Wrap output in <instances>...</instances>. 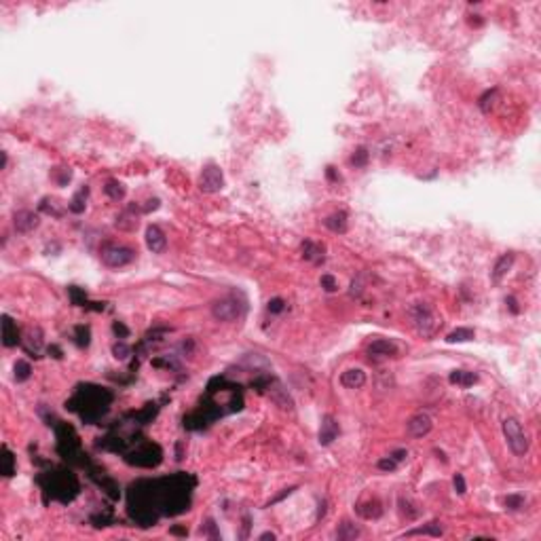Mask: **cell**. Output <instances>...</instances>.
Segmentation results:
<instances>
[{"instance_id": "20", "label": "cell", "mask_w": 541, "mask_h": 541, "mask_svg": "<svg viewBox=\"0 0 541 541\" xmlns=\"http://www.w3.org/2000/svg\"><path fill=\"white\" fill-rule=\"evenodd\" d=\"M104 193H106L110 199L118 201V199L125 197V186L121 184V182H116V180H108L106 186H104Z\"/></svg>"}, {"instance_id": "41", "label": "cell", "mask_w": 541, "mask_h": 541, "mask_svg": "<svg viewBox=\"0 0 541 541\" xmlns=\"http://www.w3.org/2000/svg\"><path fill=\"white\" fill-rule=\"evenodd\" d=\"M7 167V152H3V169Z\"/></svg>"}, {"instance_id": "35", "label": "cell", "mask_w": 541, "mask_h": 541, "mask_svg": "<svg viewBox=\"0 0 541 541\" xmlns=\"http://www.w3.org/2000/svg\"><path fill=\"white\" fill-rule=\"evenodd\" d=\"M112 330H114V334H116V336H121V338H127V336H129V330H127V326H125V324H121V322H114Z\"/></svg>"}, {"instance_id": "6", "label": "cell", "mask_w": 541, "mask_h": 541, "mask_svg": "<svg viewBox=\"0 0 541 541\" xmlns=\"http://www.w3.org/2000/svg\"><path fill=\"white\" fill-rule=\"evenodd\" d=\"M41 218L38 214L30 212V209H19V212L13 214V226L17 233H32L34 229H38Z\"/></svg>"}, {"instance_id": "25", "label": "cell", "mask_w": 541, "mask_h": 541, "mask_svg": "<svg viewBox=\"0 0 541 541\" xmlns=\"http://www.w3.org/2000/svg\"><path fill=\"white\" fill-rule=\"evenodd\" d=\"M406 535H408V537H412V535H433V537H440V535H442V527L438 525V522H431V525H427V527L408 531Z\"/></svg>"}, {"instance_id": "3", "label": "cell", "mask_w": 541, "mask_h": 541, "mask_svg": "<svg viewBox=\"0 0 541 541\" xmlns=\"http://www.w3.org/2000/svg\"><path fill=\"white\" fill-rule=\"evenodd\" d=\"M412 317H414V328H416V332L421 334V336H425V338L435 336V334H438V330L442 328V319H440L438 315H435V313H433L429 307H425V305L416 307V309L412 311Z\"/></svg>"}, {"instance_id": "30", "label": "cell", "mask_w": 541, "mask_h": 541, "mask_svg": "<svg viewBox=\"0 0 541 541\" xmlns=\"http://www.w3.org/2000/svg\"><path fill=\"white\" fill-rule=\"evenodd\" d=\"M319 286H322L326 292H336V290H338V282H336V277H334V275H322Z\"/></svg>"}, {"instance_id": "36", "label": "cell", "mask_w": 541, "mask_h": 541, "mask_svg": "<svg viewBox=\"0 0 541 541\" xmlns=\"http://www.w3.org/2000/svg\"><path fill=\"white\" fill-rule=\"evenodd\" d=\"M362 292H364V284H362V277H357L351 282V296H359Z\"/></svg>"}, {"instance_id": "9", "label": "cell", "mask_w": 541, "mask_h": 541, "mask_svg": "<svg viewBox=\"0 0 541 541\" xmlns=\"http://www.w3.org/2000/svg\"><path fill=\"white\" fill-rule=\"evenodd\" d=\"M338 423L332 414H326L324 421H322V427H319V444L322 446H330L336 438H338Z\"/></svg>"}, {"instance_id": "19", "label": "cell", "mask_w": 541, "mask_h": 541, "mask_svg": "<svg viewBox=\"0 0 541 541\" xmlns=\"http://www.w3.org/2000/svg\"><path fill=\"white\" fill-rule=\"evenodd\" d=\"M362 535V531L353 525V522H349V520H345L343 525L336 529V539H355V537H359Z\"/></svg>"}, {"instance_id": "21", "label": "cell", "mask_w": 541, "mask_h": 541, "mask_svg": "<svg viewBox=\"0 0 541 541\" xmlns=\"http://www.w3.org/2000/svg\"><path fill=\"white\" fill-rule=\"evenodd\" d=\"M15 380L17 383H24V380H28L30 376H32V366H30V362H26V359H19V362H15Z\"/></svg>"}, {"instance_id": "22", "label": "cell", "mask_w": 541, "mask_h": 541, "mask_svg": "<svg viewBox=\"0 0 541 541\" xmlns=\"http://www.w3.org/2000/svg\"><path fill=\"white\" fill-rule=\"evenodd\" d=\"M357 512H359L364 518H368V520H370V518H378V516L383 514V510H380V503H378L376 499H374V501H368L366 505H359V508H357Z\"/></svg>"}, {"instance_id": "23", "label": "cell", "mask_w": 541, "mask_h": 541, "mask_svg": "<svg viewBox=\"0 0 541 541\" xmlns=\"http://www.w3.org/2000/svg\"><path fill=\"white\" fill-rule=\"evenodd\" d=\"M13 474H15V457L7 446H3V476L11 478Z\"/></svg>"}, {"instance_id": "27", "label": "cell", "mask_w": 541, "mask_h": 541, "mask_svg": "<svg viewBox=\"0 0 541 541\" xmlns=\"http://www.w3.org/2000/svg\"><path fill=\"white\" fill-rule=\"evenodd\" d=\"M368 159H370L368 150H366L364 146H359V148L353 150V154H351V165H355V167H364L366 163H368Z\"/></svg>"}, {"instance_id": "11", "label": "cell", "mask_w": 541, "mask_h": 541, "mask_svg": "<svg viewBox=\"0 0 541 541\" xmlns=\"http://www.w3.org/2000/svg\"><path fill=\"white\" fill-rule=\"evenodd\" d=\"M340 385L345 389H359L366 385V372L362 368H349L340 374Z\"/></svg>"}, {"instance_id": "32", "label": "cell", "mask_w": 541, "mask_h": 541, "mask_svg": "<svg viewBox=\"0 0 541 541\" xmlns=\"http://www.w3.org/2000/svg\"><path fill=\"white\" fill-rule=\"evenodd\" d=\"M267 309H269V313L277 315V313H282V311L286 309V300H284V298H273V300H269Z\"/></svg>"}, {"instance_id": "14", "label": "cell", "mask_w": 541, "mask_h": 541, "mask_svg": "<svg viewBox=\"0 0 541 541\" xmlns=\"http://www.w3.org/2000/svg\"><path fill=\"white\" fill-rule=\"evenodd\" d=\"M448 380L452 385H459V387H472L474 383H478V374L469 372V370H455V372H450Z\"/></svg>"}, {"instance_id": "10", "label": "cell", "mask_w": 541, "mask_h": 541, "mask_svg": "<svg viewBox=\"0 0 541 541\" xmlns=\"http://www.w3.org/2000/svg\"><path fill=\"white\" fill-rule=\"evenodd\" d=\"M368 353L374 357H395L397 347H395V343H391L387 338H376L368 345Z\"/></svg>"}, {"instance_id": "24", "label": "cell", "mask_w": 541, "mask_h": 541, "mask_svg": "<svg viewBox=\"0 0 541 541\" xmlns=\"http://www.w3.org/2000/svg\"><path fill=\"white\" fill-rule=\"evenodd\" d=\"M497 95H499L497 89H488V91H484V95H480V99H478L480 110H482V112H488V110H491V108L495 106Z\"/></svg>"}, {"instance_id": "5", "label": "cell", "mask_w": 541, "mask_h": 541, "mask_svg": "<svg viewBox=\"0 0 541 541\" xmlns=\"http://www.w3.org/2000/svg\"><path fill=\"white\" fill-rule=\"evenodd\" d=\"M135 260V252L125 246H108L102 250V263L110 267V269H121L127 267L129 263Z\"/></svg>"}, {"instance_id": "38", "label": "cell", "mask_w": 541, "mask_h": 541, "mask_svg": "<svg viewBox=\"0 0 541 541\" xmlns=\"http://www.w3.org/2000/svg\"><path fill=\"white\" fill-rule=\"evenodd\" d=\"M505 303L510 305V311L512 313H520V307H518V300L514 298V296H508V298H505Z\"/></svg>"}, {"instance_id": "40", "label": "cell", "mask_w": 541, "mask_h": 541, "mask_svg": "<svg viewBox=\"0 0 541 541\" xmlns=\"http://www.w3.org/2000/svg\"><path fill=\"white\" fill-rule=\"evenodd\" d=\"M258 539H260V541H267V539H271V541H273V539H277V535H275V533H271V531H267V533H263V535H260Z\"/></svg>"}, {"instance_id": "39", "label": "cell", "mask_w": 541, "mask_h": 541, "mask_svg": "<svg viewBox=\"0 0 541 541\" xmlns=\"http://www.w3.org/2000/svg\"><path fill=\"white\" fill-rule=\"evenodd\" d=\"M326 176H328V180H330V182L338 180V176H336V171H334V167H332V165H330V167L326 169Z\"/></svg>"}, {"instance_id": "13", "label": "cell", "mask_w": 541, "mask_h": 541, "mask_svg": "<svg viewBox=\"0 0 541 541\" xmlns=\"http://www.w3.org/2000/svg\"><path fill=\"white\" fill-rule=\"evenodd\" d=\"M512 265H514V254H503L493 267V282H501V279L510 273Z\"/></svg>"}, {"instance_id": "31", "label": "cell", "mask_w": 541, "mask_h": 541, "mask_svg": "<svg viewBox=\"0 0 541 541\" xmlns=\"http://www.w3.org/2000/svg\"><path fill=\"white\" fill-rule=\"evenodd\" d=\"M76 334H78V338H76V345L78 347H87V345H89V328H87V326H78L76 328Z\"/></svg>"}, {"instance_id": "37", "label": "cell", "mask_w": 541, "mask_h": 541, "mask_svg": "<svg viewBox=\"0 0 541 541\" xmlns=\"http://www.w3.org/2000/svg\"><path fill=\"white\" fill-rule=\"evenodd\" d=\"M389 457H391V459H393L395 463H402V461H404V459L408 457V452H406L404 448H399V450H393V452H391Z\"/></svg>"}, {"instance_id": "28", "label": "cell", "mask_w": 541, "mask_h": 541, "mask_svg": "<svg viewBox=\"0 0 541 541\" xmlns=\"http://www.w3.org/2000/svg\"><path fill=\"white\" fill-rule=\"evenodd\" d=\"M503 503H505V508H508V510H514L516 512V510L525 508V497H522V495H508V497L503 499Z\"/></svg>"}, {"instance_id": "17", "label": "cell", "mask_w": 541, "mask_h": 541, "mask_svg": "<svg viewBox=\"0 0 541 541\" xmlns=\"http://www.w3.org/2000/svg\"><path fill=\"white\" fill-rule=\"evenodd\" d=\"M87 195H89V188L83 186V188L78 190V193L72 197V201L68 203V209H70V212H72V214H83V212H85V205H87V203H85V201H87Z\"/></svg>"}, {"instance_id": "4", "label": "cell", "mask_w": 541, "mask_h": 541, "mask_svg": "<svg viewBox=\"0 0 541 541\" xmlns=\"http://www.w3.org/2000/svg\"><path fill=\"white\" fill-rule=\"evenodd\" d=\"M199 190L205 195H214V193H220L224 188V176H222V169L214 163H207L201 173H199Z\"/></svg>"}, {"instance_id": "7", "label": "cell", "mask_w": 541, "mask_h": 541, "mask_svg": "<svg viewBox=\"0 0 541 541\" xmlns=\"http://www.w3.org/2000/svg\"><path fill=\"white\" fill-rule=\"evenodd\" d=\"M431 427H433L431 418L423 412L410 416L408 423H406V431H408V435H412V438H423V435H427L431 431Z\"/></svg>"}, {"instance_id": "29", "label": "cell", "mask_w": 541, "mask_h": 541, "mask_svg": "<svg viewBox=\"0 0 541 541\" xmlns=\"http://www.w3.org/2000/svg\"><path fill=\"white\" fill-rule=\"evenodd\" d=\"M129 353H131V349H129V345H127V343L118 340V343H114V345H112V355H114L116 359H127V357H129Z\"/></svg>"}, {"instance_id": "2", "label": "cell", "mask_w": 541, "mask_h": 541, "mask_svg": "<svg viewBox=\"0 0 541 541\" xmlns=\"http://www.w3.org/2000/svg\"><path fill=\"white\" fill-rule=\"evenodd\" d=\"M246 313V303L239 300L237 296H222V298L214 300L212 305V315L216 322L229 324V322H237L243 317Z\"/></svg>"}, {"instance_id": "33", "label": "cell", "mask_w": 541, "mask_h": 541, "mask_svg": "<svg viewBox=\"0 0 541 541\" xmlns=\"http://www.w3.org/2000/svg\"><path fill=\"white\" fill-rule=\"evenodd\" d=\"M376 467L380 469V472H393V469L397 467V463H395L391 457H385V459H380V461L376 463Z\"/></svg>"}, {"instance_id": "34", "label": "cell", "mask_w": 541, "mask_h": 541, "mask_svg": "<svg viewBox=\"0 0 541 541\" xmlns=\"http://www.w3.org/2000/svg\"><path fill=\"white\" fill-rule=\"evenodd\" d=\"M452 484H455V491H457L459 495H465L467 486H465V478H463L461 474H457V476H455V480H452Z\"/></svg>"}, {"instance_id": "26", "label": "cell", "mask_w": 541, "mask_h": 541, "mask_svg": "<svg viewBox=\"0 0 541 541\" xmlns=\"http://www.w3.org/2000/svg\"><path fill=\"white\" fill-rule=\"evenodd\" d=\"M41 345H43V334H41V330H30L28 332V351H32V347H34V353H38L41 351Z\"/></svg>"}, {"instance_id": "12", "label": "cell", "mask_w": 541, "mask_h": 541, "mask_svg": "<svg viewBox=\"0 0 541 541\" xmlns=\"http://www.w3.org/2000/svg\"><path fill=\"white\" fill-rule=\"evenodd\" d=\"M3 345L5 347L19 345V330H17L15 322L9 315H3Z\"/></svg>"}, {"instance_id": "1", "label": "cell", "mask_w": 541, "mask_h": 541, "mask_svg": "<svg viewBox=\"0 0 541 541\" xmlns=\"http://www.w3.org/2000/svg\"><path fill=\"white\" fill-rule=\"evenodd\" d=\"M501 429H503V438H505V442H508L510 450L514 452L516 457H525L527 452H529V446L531 444H529V438H527V433H525V429H522V425H520L518 418L508 416L503 421Z\"/></svg>"}, {"instance_id": "16", "label": "cell", "mask_w": 541, "mask_h": 541, "mask_svg": "<svg viewBox=\"0 0 541 541\" xmlns=\"http://www.w3.org/2000/svg\"><path fill=\"white\" fill-rule=\"evenodd\" d=\"M326 224V229H330L332 233H345L347 231V214L345 212H336L332 216H328L324 220Z\"/></svg>"}, {"instance_id": "8", "label": "cell", "mask_w": 541, "mask_h": 541, "mask_svg": "<svg viewBox=\"0 0 541 541\" xmlns=\"http://www.w3.org/2000/svg\"><path fill=\"white\" fill-rule=\"evenodd\" d=\"M146 246L152 254H163L167 248V237L156 224H150L146 229Z\"/></svg>"}, {"instance_id": "18", "label": "cell", "mask_w": 541, "mask_h": 541, "mask_svg": "<svg viewBox=\"0 0 541 541\" xmlns=\"http://www.w3.org/2000/svg\"><path fill=\"white\" fill-rule=\"evenodd\" d=\"M476 334H474V330L472 328H457V330H452V332L446 336V343L452 345V343H467V340H472Z\"/></svg>"}, {"instance_id": "15", "label": "cell", "mask_w": 541, "mask_h": 541, "mask_svg": "<svg viewBox=\"0 0 541 541\" xmlns=\"http://www.w3.org/2000/svg\"><path fill=\"white\" fill-rule=\"evenodd\" d=\"M303 256L307 260H311V263H324V248L319 246V243H313V241H305L303 243Z\"/></svg>"}]
</instances>
